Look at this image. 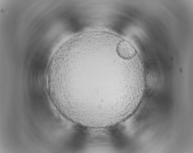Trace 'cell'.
I'll return each instance as SVG.
<instances>
[{"instance_id":"6da1fadb","label":"cell","mask_w":193,"mask_h":153,"mask_svg":"<svg viewBox=\"0 0 193 153\" xmlns=\"http://www.w3.org/2000/svg\"><path fill=\"white\" fill-rule=\"evenodd\" d=\"M57 90L61 104L96 121L116 117L143 95L141 72L118 49L94 44L77 49L60 62Z\"/></svg>"}]
</instances>
